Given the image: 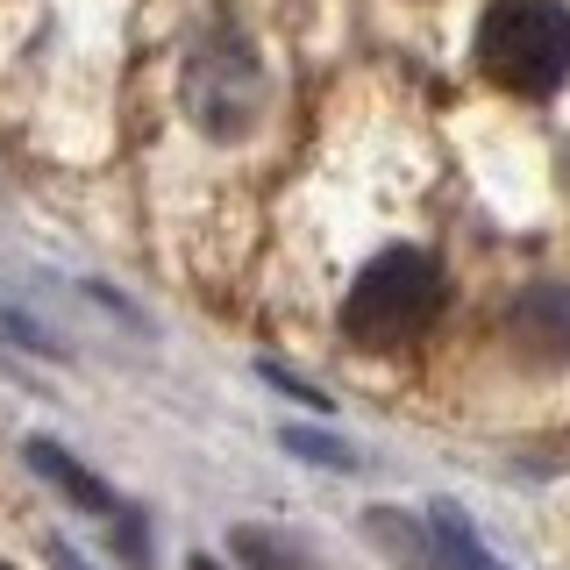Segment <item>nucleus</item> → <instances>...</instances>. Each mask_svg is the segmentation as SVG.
<instances>
[{
	"mask_svg": "<svg viewBox=\"0 0 570 570\" xmlns=\"http://www.w3.org/2000/svg\"><path fill=\"white\" fill-rule=\"evenodd\" d=\"M442 299H450V278L428 249H385L343 293V335L356 350H400L442 314Z\"/></svg>",
	"mask_w": 570,
	"mask_h": 570,
	"instance_id": "f257e3e1",
	"label": "nucleus"
},
{
	"mask_svg": "<svg viewBox=\"0 0 570 570\" xmlns=\"http://www.w3.org/2000/svg\"><path fill=\"white\" fill-rule=\"evenodd\" d=\"M478 65L521 100H549L570 79V8L563 0H492L478 14Z\"/></svg>",
	"mask_w": 570,
	"mask_h": 570,
	"instance_id": "f03ea898",
	"label": "nucleus"
},
{
	"mask_svg": "<svg viewBox=\"0 0 570 570\" xmlns=\"http://www.w3.org/2000/svg\"><path fill=\"white\" fill-rule=\"evenodd\" d=\"M257 50H249L243 29H207L200 43L186 50V107L207 136H236L257 121Z\"/></svg>",
	"mask_w": 570,
	"mask_h": 570,
	"instance_id": "7ed1b4c3",
	"label": "nucleus"
},
{
	"mask_svg": "<svg viewBox=\"0 0 570 570\" xmlns=\"http://www.w3.org/2000/svg\"><path fill=\"white\" fill-rule=\"evenodd\" d=\"M507 335L542 364H570V285H528L507 314Z\"/></svg>",
	"mask_w": 570,
	"mask_h": 570,
	"instance_id": "20e7f679",
	"label": "nucleus"
},
{
	"mask_svg": "<svg viewBox=\"0 0 570 570\" xmlns=\"http://www.w3.org/2000/svg\"><path fill=\"white\" fill-rule=\"evenodd\" d=\"M29 463H36V478H50V485H58L65 499H79L86 513H115V492H107L79 456H65L50 435H29Z\"/></svg>",
	"mask_w": 570,
	"mask_h": 570,
	"instance_id": "39448f33",
	"label": "nucleus"
},
{
	"mask_svg": "<svg viewBox=\"0 0 570 570\" xmlns=\"http://www.w3.org/2000/svg\"><path fill=\"white\" fill-rule=\"evenodd\" d=\"M371 542L385 549L400 570H442V557H435V534H421L414 528V513H400V507H371Z\"/></svg>",
	"mask_w": 570,
	"mask_h": 570,
	"instance_id": "423d86ee",
	"label": "nucleus"
},
{
	"mask_svg": "<svg viewBox=\"0 0 570 570\" xmlns=\"http://www.w3.org/2000/svg\"><path fill=\"white\" fill-rule=\"evenodd\" d=\"M428 534H435L442 570H492V563H485V549H478V534L463 528V513L450 507V499H435V507H428Z\"/></svg>",
	"mask_w": 570,
	"mask_h": 570,
	"instance_id": "0eeeda50",
	"label": "nucleus"
},
{
	"mask_svg": "<svg viewBox=\"0 0 570 570\" xmlns=\"http://www.w3.org/2000/svg\"><path fill=\"white\" fill-rule=\"evenodd\" d=\"M228 549H236V563H243V570H314V563H307V549L278 542L272 528H236V534H228Z\"/></svg>",
	"mask_w": 570,
	"mask_h": 570,
	"instance_id": "6e6552de",
	"label": "nucleus"
},
{
	"mask_svg": "<svg viewBox=\"0 0 570 570\" xmlns=\"http://www.w3.org/2000/svg\"><path fill=\"white\" fill-rule=\"evenodd\" d=\"M0 335H8V343H22V350H36V356H58V343H50V335L36 328L22 307H14V299H0Z\"/></svg>",
	"mask_w": 570,
	"mask_h": 570,
	"instance_id": "1a4fd4ad",
	"label": "nucleus"
},
{
	"mask_svg": "<svg viewBox=\"0 0 570 570\" xmlns=\"http://www.w3.org/2000/svg\"><path fill=\"white\" fill-rule=\"evenodd\" d=\"M285 450H299L307 463H328V471H350V463H356L343 442H328V435H299V428H285Z\"/></svg>",
	"mask_w": 570,
	"mask_h": 570,
	"instance_id": "9d476101",
	"label": "nucleus"
},
{
	"mask_svg": "<svg viewBox=\"0 0 570 570\" xmlns=\"http://www.w3.org/2000/svg\"><path fill=\"white\" fill-rule=\"evenodd\" d=\"M50 563H58V570H86V563H79V557H71V549H65V542H58V549H50Z\"/></svg>",
	"mask_w": 570,
	"mask_h": 570,
	"instance_id": "9b49d317",
	"label": "nucleus"
},
{
	"mask_svg": "<svg viewBox=\"0 0 570 570\" xmlns=\"http://www.w3.org/2000/svg\"><path fill=\"white\" fill-rule=\"evenodd\" d=\"M186 570H222V563H214V557H193V563H186Z\"/></svg>",
	"mask_w": 570,
	"mask_h": 570,
	"instance_id": "f8f14e48",
	"label": "nucleus"
},
{
	"mask_svg": "<svg viewBox=\"0 0 570 570\" xmlns=\"http://www.w3.org/2000/svg\"><path fill=\"white\" fill-rule=\"evenodd\" d=\"M0 570H8V563H0Z\"/></svg>",
	"mask_w": 570,
	"mask_h": 570,
	"instance_id": "ddd939ff",
	"label": "nucleus"
}]
</instances>
